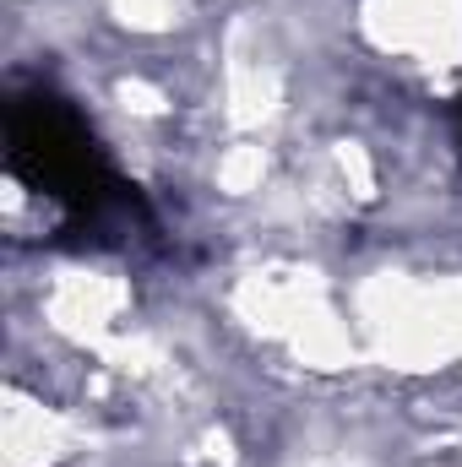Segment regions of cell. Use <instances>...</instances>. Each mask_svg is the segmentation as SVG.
I'll return each instance as SVG.
<instances>
[{"mask_svg":"<svg viewBox=\"0 0 462 467\" xmlns=\"http://www.w3.org/2000/svg\"><path fill=\"white\" fill-rule=\"evenodd\" d=\"M5 152H11V169L55 196L60 207H71L82 223H110L131 207L125 185L115 180L104 147L93 141V130L82 125V115L55 99V93H22L5 115Z\"/></svg>","mask_w":462,"mask_h":467,"instance_id":"obj_1","label":"cell"}]
</instances>
